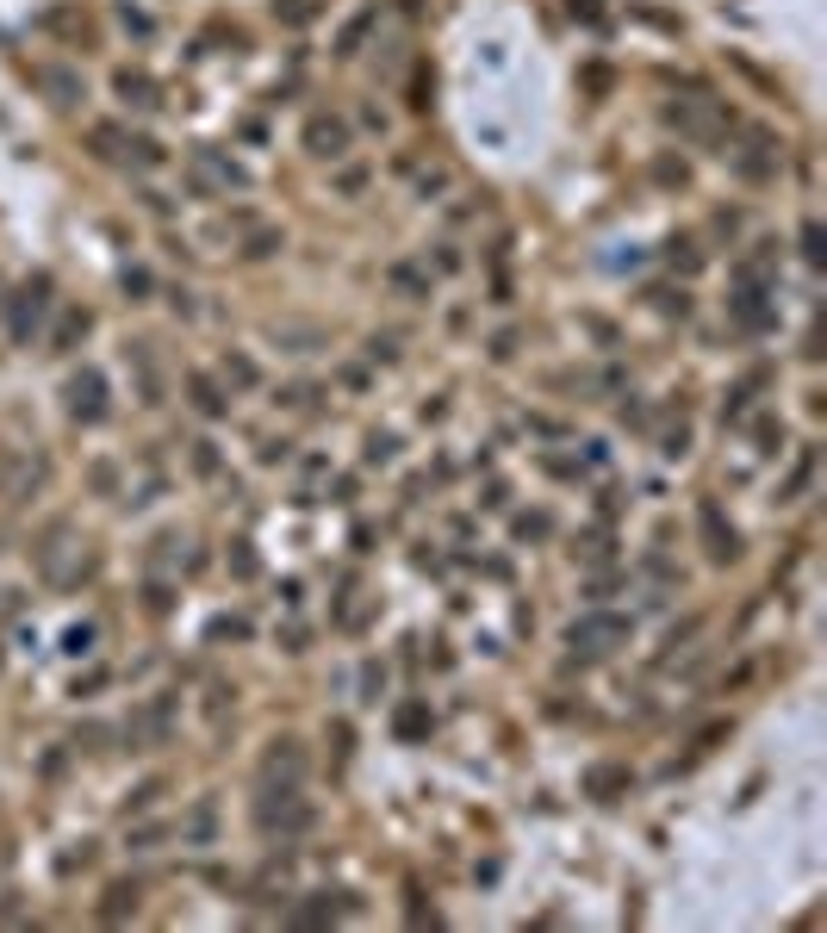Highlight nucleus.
<instances>
[{
    "label": "nucleus",
    "instance_id": "f257e3e1",
    "mask_svg": "<svg viewBox=\"0 0 827 933\" xmlns=\"http://www.w3.org/2000/svg\"><path fill=\"white\" fill-rule=\"evenodd\" d=\"M311 822H318V809L299 797V784H274V778H268V790L255 797V828L293 840V834H305Z\"/></svg>",
    "mask_w": 827,
    "mask_h": 933
},
{
    "label": "nucleus",
    "instance_id": "f03ea898",
    "mask_svg": "<svg viewBox=\"0 0 827 933\" xmlns=\"http://www.w3.org/2000/svg\"><path fill=\"white\" fill-rule=\"evenodd\" d=\"M44 311H50V274H32L25 287L7 299V330H13V343H32L38 324H44Z\"/></svg>",
    "mask_w": 827,
    "mask_h": 933
},
{
    "label": "nucleus",
    "instance_id": "7ed1b4c3",
    "mask_svg": "<svg viewBox=\"0 0 827 933\" xmlns=\"http://www.w3.org/2000/svg\"><path fill=\"white\" fill-rule=\"evenodd\" d=\"M622 635H629V616H604V610H591L585 622L566 629V641L585 647V654H610V641H622Z\"/></svg>",
    "mask_w": 827,
    "mask_h": 933
},
{
    "label": "nucleus",
    "instance_id": "20e7f679",
    "mask_svg": "<svg viewBox=\"0 0 827 933\" xmlns=\"http://www.w3.org/2000/svg\"><path fill=\"white\" fill-rule=\"evenodd\" d=\"M69 417L75 423H100L106 417V380H100V367H81V374L69 380Z\"/></svg>",
    "mask_w": 827,
    "mask_h": 933
},
{
    "label": "nucleus",
    "instance_id": "39448f33",
    "mask_svg": "<svg viewBox=\"0 0 827 933\" xmlns=\"http://www.w3.org/2000/svg\"><path fill=\"white\" fill-rule=\"evenodd\" d=\"M305 150L324 156V162L349 156V125H342L336 112H311V119H305Z\"/></svg>",
    "mask_w": 827,
    "mask_h": 933
},
{
    "label": "nucleus",
    "instance_id": "423d86ee",
    "mask_svg": "<svg viewBox=\"0 0 827 933\" xmlns=\"http://www.w3.org/2000/svg\"><path fill=\"white\" fill-rule=\"evenodd\" d=\"M728 311H734V324H740V330H765V324H772V287H759V280H740V293L728 299Z\"/></svg>",
    "mask_w": 827,
    "mask_h": 933
},
{
    "label": "nucleus",
    "instance_id": "0eeeda50",
    "mask_svg": "<svg viewBox=\"0 0 827 933\" xmlns=\"http://www.w3.org/2000/svg\"><path fill=\"white\" fill-rule=\"evenodd\" d=\"M168 722H175V703L168 697H156V703H144L131 722H125V734H131V747H156V741H168Z\"/></svg>",
    "mask_w": 827,
    "mask_h": 933
},
{
    "label": "nucleus",
    "instance_id": "6e6552de",
    "mask_svg": "<svg viewBox=\"0 0 827 933\" xmlns=\"http://www.w3.org/2000/svg\"><path fill=\"white\" fill-rule=\"evenodd\" d=\"M697 523H703L709 560H716V567H728V560L740 554V535H734V523H722V504H703V511H697Z\"/></svg>",
    "mask_w": 827,
    "mask_h": 933
},
{
    "label": "nucleus",
    "instance_id": "1a4fd4ad",
    "mask_svg": "<svg viewBox=\"0 0 827 933\" xmlns=\"http://www.w3.org/2000/svg\"><path fill=\"white\" fill-rule=\"evenodd\" d=\"M262 778L299 784V778H305V747H299V741H268V753H262Z\"/></svg>",
    "mask_w": 827,
    "mask_h": 933
},
{
    "label": "nucleus",
    "instance_id": "9d476101",
    "mask_svg": "<svg viewBox=\"0 0 827 933\" xmlns=\"http://www.w3.org/2000/svg\"><path fill=\"white\" fill-rule=\"evenodd\" d=\"M386 287L398 299H430V262H392L386 268Z\"/></svg>",
    "mask_w": 827,
    "mask_h": 933
},
{
    "label": "nucleus",
    "instance_id": "9b49d317",
    "mask_svg": "<svg viewBox=\"0 0 827 933\" xmlns=\"http://www.w3.org/2000/svg\"><path fill=\"white\" fill-rule=\"evenodd\" d=\"M734 168H740L747 181H772V175H778V150H772V137H753V150H747V156H734Z\"/></svg>",
    "mask_w": 827,
    "mask_h": 933
},
{
    "label": "nucleus",
    "instance_id": "f8f14e48",
    "mask_svg": "<svg viewBox=\"0 0 827 933\" xmlns=\"http://www.w3.org/2000/svg\"><path fill=\"white\" fill-rule=\"evenodd\" d=\"M193 175H199V181H218V187H243V168L224 162V156H212V150L193 156Z\"/></svg>",
    "mask_w": 827,
    "mask_h": 933
},
{
    "label": "nucleus",
    "instance_id": "ddd939ff",
    "mask_svg": "<svg viewBox=\"0 0 827 933\" xmlns=\"http://www.w3.org/2000/svg\"><path fill=\"white\" fill-rule=\"evenodd\" d=\"M392 734L398 741H423V734H430V710H423V703H398L392 710Z\"/></svg>",
    "mask_w": 827,
    "mask_h": 933
},
{
    "label": "nucleus",
    "instance_id": "4468645a",
    "mask_svg": "<svg viewBox=\"0 0 827 933\" xmlns=\"http://www.w3.org/2000/svg\"><path fill=\"white\" fill-rule=\"evenodd\" d=\"M672 125L684 137H709V131H716V112H709V106H672Z\"/></svg>",
    "mask_w": 827,
    "mask_h": 933
},
{
    "label": "nucleus",
    "instance_id": "2eb2a0df",
    "mask_svg": "<svg viewBox=\"0 0 827 933\" xmlns=\"http://www.w3.org/2000/svg\"><path fill=\"white\" fill-rule=\"evenodd\" d=\"M367 25H374V13H355L349 25H342V38H336V56H355L361 38H367Z\"/></svg>",
    "mask_w": 827,
    "mask_h": 933
},
{
    "label": "nucleus",
    "instance_id": "dca6fc26",
    "mask_svg": "<svg viewBox=\"0 0 827 933\" xmlns=\"http://www.w3.org/2000/svg\"><path fill=\"white\" fill-rule=\"evenodd\" d=\"M187 386H193V405H199V411H206V417H224V399H218V386H212L206 374H193Z\"/></svg>",
    "mask_w": 827,
    "mask_h": 933
},
{
    "label": "nucleus",
    "instance_id": "f3484780",
    "mask_svg": "<svg viewBox=\"0 0 827 933\" xmlns=\"http://www.w3.org/2000/svg\"><path fill=\"white\" fill-rule=\"evenodd\" d=\"M224 380H231V386H255V380H262V367H255L249 355H224Z\"/></svg>",
    "mask_w": 827,
    "mask_h": 933
},
{
    "label": "nucleus",
    "instance_id": "a211bd4d",
    "mask_svg": "<svg viewBox=\"0 0 827 933\" xmlns=\"http://www.w3.org/2000/svg\"><path fill=\"white\" fill-rule=\"evenodd\" d=\"M119 94H125V100H131V106H156V100H150V94H156V88H150V81H144V75H131V69H125V75H119Z\"/></svg>",
    "mask_w": 827,
    "mask_h": 933
},
{
    "label": "nucleus",
    "instance_id": "6ab92c4d",
    "mask_svg": "<svg viewBox=\"0 0 827 933\" xmlns=\"http://www.w3.org/2000/svg\"><path fill=\"white\" fill-rule=\"evenodd\" d=\"M81 336H88V311H69V318H63V330H56V349H75Z\"/></svg>",
    "mask_w": 827,
    "mask_h": 933
},
{
    "label": "nucleus",
    "instance_id": "aec40b11",
    "mask_svg": "<svg viewBox=\"0 0 827 933\" xmlns=\"http://www.w3.org/2000/svg\"><path fill=\"white\" fill-rule=\"evenodd\" d=\"M274 243H280V231H255L243 256H255V262H262V256H274Z\"/></svg>",
    "mask_w": 827,
    "mask_h": 933
},
{
    "label": "nucleus",
    "instance_id": "412c9836",
    "mask_svg": "<svg viewBox=\"0 0 827 933\" xmlns=\"http://www.w3.org/2000/svg\"><path fill=\"white\" fill-rule=\"evenodd\" d=\"M193 467L199 473H218V448L212 442H193Z\"/></svg>",
    "mask_w": 827,
    "mask_h": 933
},
{
    "label": "nucleus",
    "instance_id": "4be33fe9",
    "mask_svg": "<svg viewBox=\"0 0 827 933\" xmlns=\"http://www.w3.org/2000/svg\"><path fill=\"white\" fill-rule=\"evenodd\" d=\"M803 256H809V262H821V224H815V218L803 224Z\"/></svg>",
    "mask_w": 827,
    "mask_h": 933
},
{
    "label": "nucleus",
    "instance_id": "5701e85b",
    "mask_svg": "<svg viewBox=\"0 0 827 933\" xmlns=\"http://www.w3.org/2000/svg\"><path fill=\"white\" fill-rule=\"evenodd\" d=\"M392 448H398L392 436H374V442H367V461H392Z\"/></svg>",
    "mask_w": 827,
    "mask_h": 933
},
{
    "label": "nucleus",
    "instance_id": "b1692460",
    "mask_svg": "<svg viewBox=\"0 0 827 933\" xmlns=\"http://www.w3.org/2000/svg\"><path fill=\"white\" fill-rule=\"evenodd\" d=\"M311 13H318V7H311V0H287V19H293V25H305Z\"/></svg>",
    "mask_w": 827,
    "mask_h": 933
}]
</instances>
